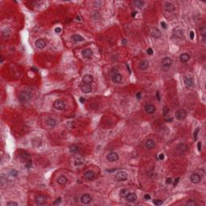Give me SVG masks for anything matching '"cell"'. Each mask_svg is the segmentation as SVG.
I'll list each match as a JSON object with an SVG mask.
<instances>
[{
	"instance_id": "6da1fadb",
	"label": "cell",
	"mask_w": 206,
	"mask_h": 206,
	"mask_svg": "<svg viewBox=\"0 0 206 206\" xmlns=\"http://www.w3.org/2000/svg\"><path fill=\"white\" fill-rule=\"evenodd\" d=\"M31 97H32L31 92L28 90H23L19 93L18 98L20 102H27L31 99Z\"/></svg>"
},
{
	"instance_id": "7a4b0ae2",
	"label": "cell",
	"mask_w": 206,
	"mask_h": 206,
	"mask_svg": "<svg viewBox=\"0 0 206 206\" xmlns=\"http://www.w3.org/2000/svg\"><path fill=\"white\" fill-rule=\"evenodd\" d=\"M172 36L176 40H179L182 39L184 37V32H183V30L179 27H176L173 30V33H172Z\"/></svg>"
},
{
	"instance_id": "3957f363",
	"label": "cell",
	"mask_w": 206,
	"mask_h": 206,
	"mask_svg": "<svg viewBox=\"0 0 206 206\" xmlns=\"http://www.w3.org/2000/svg\"><path fill=\"white\" fill-rule=\"evenodd\" d=\"M115 179L118 181H125L127 179V173L124 171H119L116 173Z\"/></svg>"
},
{
	"instance_id": "277c9868",
	"label": "cell",
	"mask_w": 206,
	"mask_h": 206,
	"mask_svg": "<svg viewBox=\"0 0 206 206\" xmlns=\"http://www.w3.org/2000/svg\"><path fill=\"white\" fill-rule=\"evenodd\" d=\"M53 106H54V108L56 109V110H63L65 109V103L64 101L60 100V99H58V100H56L54 101Z\"/></svg>"
},
{
	"instance_id": "5b68a950",
	"label": "cell",
	"mask_w": 206,
	"mask_h": 206,
	"mask_svg": "<svg viewBox=\"0 0 206 206\" xmlns=\"http://www.w3.org/2000/svg\"><path fill=\"white\" fill-rule=\"evenodd\" d=\"M172 63H173L172 60L170 57H164L161 61V65L165 69H168L172 66Z\"/></svg>"
},
{
	"instance_id": "8992f818",
	"label": "cell",
	"mask_w": 206,
	"mask_h": 206,
	"mask_svg": "<svg viewBox=\"0 0 206 206\" xmlns=\"http://www.w3.org/2000/svg\"><path fill=\"white\" fill-rule=\"evenodd\" d=\"M106 159H107V160L110 162H115V161L118 160L119 156H118V153L112 151V152H110L108 155H106Z\"/></svg>"
},
{
	"instance_id": "52a82bcc",
	"label": "cell",
	"mask_w": 206,
	"mask_h": 206,
	"mask_svg": "<svg viewBox=\"0 0 206 206\" xmlns=\"http://www.w3.org/2000/svg\"><path fill=\"white\" fill-rule=\"evenodd\" d=\"M186 116H187V113L186 111H185L184 110H177V111L176 112V119H178V120H184L185 118H186Z\"/></svg>"
},
{
	"instance_id": "ba28073f",
	"label": "cell",
	"mask_w": 206,
	"mask_h": 206,
	"mask_svg": "<svg viewBox=\"0 0 206 206\" xmlns=\"http://www.w3.org/2000/svg\"><path fill=\"white\" fill-rule=\"evenodd\" d=\"M46 197L44 195H42V194H39V195L36 196V198H35V201H36V205H42L46 202Z\"/></svg>"
},
{
	"instance_id": "9c48e42d",
	"label": "cell",
	"mask_w": 206,
	"mask_h": 206,
	"mask_svg": "<svg viewBox=\"0 0 206 206\" xmlns=\"http://www.w3.org/2000/svg\"><path fill=\"white\" fill-rule=\"evenodd\" d=\"M190 180L193 184H199L201 182V176L197 173H193L190 176Z\"/></svg>"
},
{
	"instance_id": "30bf717a",
	"label": "cell",
	"mask_w": 206,
	"mask_h": 206,
	"mask_svg": "<svg viewBox=\"0 0 206 206\" xmlns=\"http://www.w3.org/2000/svg\"><path fill=\"white\" fill-rule=\"evenodd\" d=\"M81 201L84 205H88L92 201V197L89 195V194H83L81 196Z\"/></svg>"
},
{
	"instance_id": "8fae6325",
	"label": "cell",
	"mask_w": 206,
	"mask_h": 206,
	"mask_svg": "<svg viewBox=\"0 0 206 206\" xmlns=\"http://www.w3.org/2000/svg\"><path fill=\"white\" fill-rule=\"evenodd\" d=\"M112 79V82L115 83V84H119L122 82V81H123V76L120 74V73H114V75L112 76L111 77Z\"/></svg>"
},
{
	"instance_id": "7c38bea8",
	"label": "cell",
	"mask_w": 206,
	"mask_h": 206,
	"mask_svg": "<svg viewBox=\"0 0 206 206\" xmlns=\"http://www.w3.org/2000/svg\"><path fill=\"white\" fill-rule=\"evenodd\" d=\"M144 109H145V111H146L147 114H152L155 113V106H154V105H151V104H147L146 106H145L144 107Z\"/></svg>"
},
{
	"instance_id": "4fadbf2b",
	"label": "cell",
	"mask_w": 206,
	"mask_h": 206,
	"mask_svg": "<svg viewBox=\"0 0 206 206\" xmlns=\"http://www.w3.org/2000/svg\"><path fill=\"white\" fill-rule=\"evenodd\" d=\"M155 142L153 139H147V140L145 142V147L147 149L151 150L153 148H155Z\"/></svg>"
},
{
	"instance_id": "5bb4252c",
	"label": "cell",
	"mask_w": 206,
	"mask_h": 206,
	"mask_svg": "<svg viewBox=\"0 0 206 206\" xmlns=\"http://www.w3.org/2000/svg\"><path fill=\"white\" fill-rule=\"evenodd\" d=\"M137 198H138L137 195H136V193H135V192H129L126 196V201L130 203L135 202L136 200H137Z\"/></svg>"
},
{
	"instance_id": "9a60e30c",
	"label": "cell",
	"mask_w": 206,
	"mask_h": 206,
	"mask_svg": "<svg viewBox=\"0 0 206 206\" xmlns=\"http://www.w3.org/2000/svg\"><path fill=\"white\" fill-rule=\"evenodd\" d=\"M82 82L85 84H91L94 82V77L90 74H85L82 77Z\"/></svg>"
},
{
	"instance_id": "2e32d148",
	"label": "cell",
	"mask_w": 206,
	"mask_h": 206,
	"mask_svg": "<svg viewBox=\"0 0 206 206\" xmlns=\"http://www.w3.org/2000/svg\"><path fill=\"white\" fill-rule=\"evenodd\" d=\"M35 45H36V47L37 48L43 49L46 46V41L43 39H39L35 42Z\"/></svg>"
},
{
	"instance_id": "e0dca14e",
	"label": "cell",
	"mask_w": 206,
	"mask_h": 206,
	"mask_svg": "<svg viewBox=\"0 0 206 206\" xmlns=\"http://www.w3.org/2000/svg\"><path fill=\"white\" fill-rule=\"evenodd\" d=\"M85 178L88 180H93L95 178V172L92 170H89L85 173Z\"/></svg>"
},
{
	"instance_id": "ac0fdd59",
	"label": "cell",
	"mask_w": 206,
	"mask_h": 206,
	"mask_svg": "<svg viewBox=\"0 0 206 206\" xmlns=\"http://www.w3.org/2000/svg\"><path fill=\"white\" fill-rule=\"evenodd\" d=\"M151 36L155 39H159V37L161 36L160 31H159L157 27H153L151 29Z\"/></svg>"
},
{
	"instance_id": "d6986e66",
	"label": "cell",
	"mask_w": 206,
	"mask_h": 206,
	"mask_svg": "<svg viewBox=\"0 0 206 206\" xmlns=\"http://www.w3.org/2000/svg\"><path fill=\"white\" fill-rule=\"evenodd\" d=\"M164 8L167 11H168V12H172V11H175V6H174V4H172V2H165Z\"/></svg>"
},
{
	"instance_id": "ffe728a7",
	"label": "cell",
	"mask_w": 206,
	"mask_h": 206,
	"mask_svg": "<svg viewBox=\"0 0 206 206\" xmlns=\"http://www.w3.org/2000/svg\"><path fill=\"white\" fill-rule=\"evenodd\" d=\"M148 66H149V63L146 60H142L138 64V68L140 69L141 70H146V69L148 68Z\"/></svg>"
},
{
	"instance_id": "44dd1931",
	"label": "cell",
	"mask_w": 206,
	"mask_h": 206,
	"mask_svg": "<svg viewBox=\"0 0 206 206\" xmlns=\"http://www.w3.org/2000/svg\"><path fill=\"white\" fill-rule=\"evenodd\" d=\"M82 55L85 58H89V57H91L93 56V51L90 48L84 49V50L82 52Z\"/></svg>"
},
{
	"instance_id": "7402d4cb",
	"label": "cell",
	"mask_w": 206,
	"mask_h": 206,
	"mask_svg": "<svg viewBox=\"0 0 206 206\" xmlns=\"http://www.w3.org/2000/svg\"><path fill=\"white\" fill-rule=\"evenodd\" d=\"M176 149H177V151H180V152H185L186 151H188V147L187 144L182 143H179V144L177 145V147H176Z\"/></svg>"
},
{
	"instance_id": "603a6c76",
	"label": "cell",
	"mask_w": 206,
	"mask_h": 206,
	"mask_svg": "<svg viewBox=\"0 0 206 206\" xmlns=\"http://www.w3.org/2000/svg\"><path fill=\"white\" fill-rule=\"evenodd\" d=\"M85 163V159H84L83 157H78L75 159V161H74V164L76 165V166H82Z\"/></svg>"
},
{
	"instance_id": "cb8c5ba5",
	"label": "cell",
	"mask_w": 206,
	"mask_h": 206,
	"mask_svg": "<svg viewBox=\"0 0 206 206\" xmlns=\"http://www.w3.org/2000/svg\"><path fill=\"white\" fill-rule=\"evenodd\" d=\"M67 182H68V178L65 176H60L57 179V183L60 185H65L67 184Z\"/></svg>"
},
{
	"instance_id": "d4e9b609",
	"label": "cell",
	"mask_w": 206,
	"mask_h": 206,
	"mask_svg": "<svg viewBox=\"0 0 206 206\" xmlns=\"http://www.w3.org/2000/svg\"><path fill=\"white\" fill-rule=\"evenodd\" d=\"M81 89H82V91L83 93H85V94H89V93H90L92 91V87L90 85H89V84L83 85Z\"/></svg>"
},
{
	"instance_id": "484cf974",
	"label": "cell",
	"mask_w": 206,
	"mask_h": 206,
	"mask_svg": "<svg viewBox=\"0 0 206 206\" xmlns=\"http://www.w3.org/2000/svg\"><path fill=\"white\" fill-rule=\"evenodd\" d=\"M189 59H190V56H189V54H188V53H182L180 56H179V60H180V61L182 63H185V62L188 61Z\"/></svg>"
},
{
	"instance_id": "4316f807",
	"label": "cell",
	"mask_w": 206,
	"mask_h": 206,
	"mask_svg": "<svg viewBox=\"0 0 206 206\" xmlns=\"http://www.w3.org/2000/svg\"><path fill=\"white\" fill-rule=\"evenodd\" d=\"M71 39L73 40L74 42H82L84 41V37H82V36H80V35H77V34H75V35H72Z\"/></svg>"
},
{
	"instance_id": "83f0119b",
	"label": "cell",
	"mask_w": 206,
	"mask_h": 206,
	"mask_svg": "<svg viewBox=\"0 0 206 206\" xmlns=\"http://www.w3.org/2000/svg\"><path fill=\"white\" fill-rule=\"evenodd\" d=\"M184 84L188 87H192L194 85V81L191 77H186L184 78Z\"/></svg>"
},
{
	"instance_id": "f1b7e54d",
	"label": "cell",
	"mask_w": 206,
	"mask_h": 206,
	"mask_svg": "<svg viewBox=\"0 0 206 206\" xmlns=\"http://www.w3.org/2000/svg\"><path fill=\"white\" fill-rule=\"evenodd\" d=\"M69 151L72 153H80L81 152V148L77 145H72V146L69 147Z\"/></svg>"
},
{
	"instance_id": "f546056e",
	"label": "cell",
	"mask_w": 206,
	"mask_h": 206,
	"mask_svg": "<svg viewBox=\"0 0 206 206\" xmlns=\"http://www.w3.org/2000/svg\"><path fill=\"white\" fill-rule=\"evenodd\" d=\"M47 125L48 127L50 128H53V127L56 126V121L54 119V118H48L47 120Z\"/></svg>"
},
{
	"instance_id": "4dcf8cb0",
	"label": "cell",
	"mask_w": 206,
	"mask_h": 206,
	"mask_svg": "<svg viewBox=\"0 0 206 206\" xmlns=\"http://www.w3.org/2000/svg\"><path fill=\"white\" fill-rule=\"evenodd\" d=\"M200 33L202 36V38H203V41L205 42V35H206V28L205 26H201V27H200Z\"/></svg>"
},
{
	"instance_id": "1f68e13d",
	"label": "cell",
	"mask_w": 206,
	"mask_h": 206,
	"mask_svg": "<svg viewBox=\"0 0 206 206\" xmlns=\"http://www.w3.org/2000/svg\"><path fill=\"white\" fill-rule=\"evenodd\" d=\"M133 4H134L135 7H137L138 8H142L143 7V5L145 4L144 1H139V0H136V1L133 2Z\"/></svg>"
},
{
	"instance_id": "d6a6232c",
	"label": "cell",
	"mask_w": 206,
	"mask_h": 206,
	"mask_svg": "<svg viewBox=\"0 0 206 206\" xmlns=\"http://www.w3.org/2000/svg\"><path fill=\"white\" fill-rule=\"evenodd\" d=\"M129 193V190L126 188H123L120 191V196L121 197H126L127 194Z\"/></svg>"
},
{
	"instance_id": "836d02e7",
	"label": "cell",
	"mask_w": 206,
	"mask_h": 206,
	"mask_svg": "<svg viewBox=\"0 0 206 206\" xmlns=\"http://www.w3.org/2000/svg\"><path fill=\"white\" fill-rule=\"evenodd\" d=\"M169 112H170L169 108H168L167 106H164V110H163V114H164V117H167V114H169Z\"/></svg>"
},
{
	"instance_id": "e575fe53",
	"label": "cell",
	"mask_w": 206,
	"mask_h": 206,
	"mask_svg": "<svg viewBox=\"0 0 206 206\" xmlns=\"http://www.w3.org/2000/svg\"><path fill=\"white\" fill-rule=\"evenodd\" d=\"M186 205H189V206H195V205H197V203L194 201L193 200H189V201L186 203Z\"/></svg>"
},
{
	"instance_id": "d590c367",
	"label": "cell",
	"mask_w": 206,
	"mask_h": 206,
	"mask_svg": "<svg viewBox=\"0 0 206 206\" xmlns=\"http://www.w3.org/2000/svg\"><path fill=\"white\" fill-rule=\"evenodd\" d=\"M153 204L155 205H163V201H161V200H154L153 201Z\"/></svg>"
},
{
	"instance_id": "8d00e7d4",
	"label": "cell",
	"mask_w": 206,
	"mask_h": 206,
	"mask_svg": "<svg viewBox=\"0 0 206 206\" xmlns=\"http://www.w3.org/2000/svg\"><path fill=\"white\" fill-rule=\"evenodd\" d=\"M18 203L15 201H9L7 203V206H18Z\"/></svg>"
},
{
	"instance_id": "74e56055",
	"label": "cell",
	"mask_w": 206,
	"mask_h": 206,
	"mask_svg": "<svg viewBox=\"0 0 206 206\" xmlns=\"http://www.w3.org/2000/svg\"><path fill=\"white\" fill-rule=\"evenodd\" d=\"M199 130H200L199 128H196L195 131H194V135L193 136H194V140H195V141H196V139H197V136H198Z\"/></svg>"
},
{
	"instance_id": "f35d334b",
	"label": "cell",
	"mask_w": 206,
	"mask_h": 206,
	"mask_svg": "<svg viewBox=\"0 0 206 206\" xmlns=\"http://www.w3.org/2000/svg\"><path fill=\"white\" fill-rule=\"evenodd\" d=\"M18 174H19V172L16 170H14V169L11 172V176H18Z\"/></svg>"
},
{
	"instance_id": "ab89813d",
	"label": "cell",
	"mask_w": 206,
	"mask_h": 206,
	"mask_svg": "<svg viewBox=\"0 0 206 206\" xmlns=\"http://www.w3.org/2000/svg\"><path fill=\"white\" fill-rule=\"evenodd\" d=\"M179 179H180V178H179V177H176L175 179H174V183H173V185H174V186H176V185H177V184H178L179 181Z\"/></svg>"
},
{
	"instance_id": "60d3db41",
	"label": "cell",
	"mask_w": 206,
	"mask_h": 206,
	"mask_svg": "<svg viewBox=\"0 0 206 206\" xmlns=\"http://www.w3.org/2000/svg\"><path fill=\"white\" fill-rule=\"evenodd\" d=\"M61 202V198L60 197H58V198L53 202V205H57V204H60V203Z\"/></svg>"
},
{
	"instance_id": "b9f144b4",
	"label": "cell",
	"mask_w": 206,
	"mask_h": 206,
	"mask_svg": "<svg viewBox=\"0 0 206 206\" xmlns=\"http://www.w3.org/2000/svg\"><path fill=\"white\" fill-rule=\"evenodd\" d=\"M173 120V118H169V117H165L164 118V121L165 122H167V123H171V122H172Z\"/></svg>"
},
{
	"instance_id": "7bdbcfd3",
	"label": "cell",
	"mask_w": 206,
	"mask_h": 206,
	"mask_svg": "<svg viewBox=\"0 0 206 206\" xmlns=\"http://www.w3.org/2000/svg\"><path fill=\"white\" fill-rule=\"evenodd\" d=\"M136 98H137L138 100H140L142 98V94L140 92H138L137 94H136Z\"/></svg>"
},
{
	"instance_id": "ee69618b",
	"label": "cell",
	"mask_w": 206,
	"mask_h": 206,
	"mask_svg": "<svg viewBox=\"0 0 206 206\" xmlns=\"http://www.w3.org/2000/svg\"><path fill=\"white\" fill-rule=\"evenodd\" d=\"M194 36H195V33H194L193 31H190V39H191V40H193V39H194Z\"/></svg>"
},
{
	"instance_id": "f6af8a7d",
	"label": "cell",
	"mask_w": 206,
	"mask_h": 206,
	"mask_svg": "<svg viewBox=\"0 0 206 206\" xmlns=\"http://www.w3.org/2000/svg\"><path fill=\"white\" fill-rule=\"evenodd\" d=\"M160 24H161L162 27H163V28H164V29H166V28H167V24H166V23H165V22L162 21V22L160 23Z\"/></svg>"
},
{
	"instance_id": "bcb514c9",
	"label": "cell",
	"mask_w": 206,
	"mask_h": 206,
	"mask_svg": "<svg viewBox=\"0 0 206 206\" xmlns=\"http://www.w3.org/2000/svg\"><path fill=\"white\" fill-rule=\"evenodd\" d=\"M201 146H202L201 142H199L198 144H197V147H198V151H201Z\"/></svg>"
},
{
	"instance_id": "7dc6e473",
	"label": "cell",
	"mask_w": 206,
	"mask_h": 206,
	"mask_svg": "<svg viewBox=\"0 0 206 206\" xmlns=\"http://www.w3.org/2000/svg\"><path fill=\"white\" fill-rule=\"evenodd\" d=\"M172 182V178H167V179H166V184H170Z\"/></svg>"
},
{
	"instance_id": "c3c4849f",
	"label": "cell",
	"mask_w": 206,
	"mask_h": 206,
	"mask_svg": "<svg viewBox=\"0 0 206 206\" xmlns=\"http://www.w3.org/2000/svg\"><path fill=\"white\" fill-rule=\"evenodd\" d=\"M55 31H56V33H60V32H61V28H60V27H56V28H55Z\"/></svg>"
},
{
	"instance_id": "681fc988",
	"label": "cell",
	"mask_w": 206,
	"mask_h": 206,
	"mask_svg": "<svg viewBox=\"0 0 206 206\" xmlns=\"http://www.w3.org/2000/svg\"><path fill=\"white\" fill-rule=\"evenodd\" d=\"M147 54H149V55H152L153 54L152 48H148V49H147Z\"/></svg>"
},
{
	"instance_id": "f907efd6",
	"label": "cell",
	"mask_w": 206,
	"mask_h": 206,
	"mask_svg": "<svg viewBox=\"0 0 206 206\" xmlns=\"http://www.w3.org/2000/svg\"><path fill=\"white\" fill-rule=\"evenodd\" d=\"M144 199L145 200H150L151 199V196L149 194H146V195L144 196Z\"/></svg>"
},
{
	"instance_id": "816d5d0a",
	"label": "cell",
	"mask_w": 206,
	"mask_h": 206,
	"mask_svg": "<svg viewBox=\"0 0 206 206\" xmlns=\"http://www.w3.org/2000/svg\"><path fill=\"white\" fill-rule=\"evenodd\" d=\"M164 159V154H160V155H159V159L163 160Z\"/></svg>"
},
{
	"instance_id": "f5cc1de1",
	"label": "cell",
	"mask_w": 206,
	"mask_h": 206,
	"mask_svg": "<svg viewBox=\"0 0 206 206\" xmlns=\"http://www.w3.org/2000/svg\"><path fill=\"white\" fill-rule=\"evenodd\" d=\"M122 43H123V45H126V40L123 39V40H122Z\"/></svg>"
},
{
	"instance_id": "db71d44e",
	"label": "cell",
	"mask_w": 206,
	"mask_h": 206,
	"mask_svg": "<svg viewBox=\"0 0 206 206\" xmlns=\"http://www.w3.org/2000/svg\"><path fill=\"white\" fill-rule=\"evenodd\" d=\"M156 97H157L158 101H160V97H159V92H156Z\"/></svg>"
},
{
	"instance_id": "11a10c76",
	"label": "cell",
	"mask_w": 206,
	"mask_h": 206,
	"mask_svg": "<svg viewBox=\"0 0 206 206\" xmlns=\"http://www.w3.org/2000/svg\"><path fill=\"white\" fill-rule=\"evenodd\" d=\"M79 100H80V101H81V102H82V103H84V102H85V98H84V97H80V99H79Z\"/></svg>"
},
{
	"instance_id": "9f6ffc18",
	"label": "cell",
	"mask_w": 206,
	"mask_h": 206,
	"mask_svg": "<svg viewBox=\"0 0 206 206\" xmlns=\"http://www.w3.org/2000/svg\"><path fill=\"white\" fill-rule=\"evenodd\" d=\"M136 14H137V11H133L132 14H131V16L132 17H135Z\"/></svg>"
},
{
	"instance_id": "6f0895ef",
	"label": "cell",
	"mask_w": 206,
	"mask_h": 206,
	"mask_svg": "<svg viewBox=\"0 0 206 206\" xmlns=\"http://www.w3.org/2000/svg\"><path fill=\"white\" fill-rule=\"evenodd\" d=\"M126 68H127V69H128V71H129V73H130V67L128 66V65H127L126 64Z\"/></svg>"
},
{
	"instance_id": "680465c9",
	"label": "cell",
	"mask_w": 206,
	"mask_h": 206,
	"mask_svg": "<svg viewBox=\"0 0 206 206\" xmlns=\"http://www.w3.org/2000/svg\"><path fill=\"white\" fill-rule=\"evenodd\" d=\"M77 20H79V21L81 20V19H80V18H79V17H78V16H77Z\"/></svg>"
}]
</instances>
